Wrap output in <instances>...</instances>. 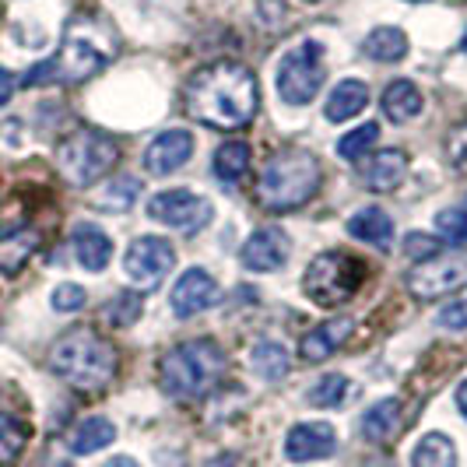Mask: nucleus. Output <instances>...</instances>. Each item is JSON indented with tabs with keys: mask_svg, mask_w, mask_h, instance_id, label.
<instances>
[{
	"mask_svg": "<svg viewBox=\"0 0 467 467\" xmlns=\"http://www.w3.org/2000/svg\"><path fill=\"white\" fill-rule=\"evenodd\" d=\"M415 4H421V0H415Z\"/></svg>",
	"mask_w": 467,
	"mask_h": 467,
	"instance_id": "obj_45",
	"label": "nucleus"
},
{
	"mask_svg": "<svg viewBox=\"0 0 467 467\" xmlns=\"http://www.w3.org/2000/svg\"><path fill=\"white\" fill-rule=\"evenodd\" d=\"M47 362L67 387L85 394L109 387L117 376V348L92 327H74L64 337H57Z\"/></svg>",
	"mask_w": 467,
	"mask_h": 467,
	"instance_id": "obj_3",
	"label": "nucleus"
},
{
	"mask_svg": "<svg viewBox=\"0 0 467 467\" xmlns=\"http://www.w3.org/2000/svg\"><path fill=\"white\" fill-rule=\"evenodd\" d=\"M106 467H140V464L134 461V457H113V461H109Z\"/></svg>",
	"mask_w": 467,
	"mask_h": 467,
	"instance_id": "obj_41",
	"label": "nucleus"
},
{
	"mask_svg": "<svg viewBox=\"0 0 467 467\" xmlns=\"http://www.w3.org/2000/svg\"><path fill=\"white\" fill-rule=\"evenodd\" d=\"M309 4H313V0H309Z\"/></svg>",
	"mask_w": 467,
	"mask_h": 467,
	"instance_id": "obj_46",
	"label": "nucleus"
},
{
	"mask_svg": "<svg viewBox=\"0 0 467 467\" xmlns=\"http://www.w3.org/2000/svg\"><path fill=\"white\" fill-rule=\"evenodd\" d=\"M436 250H440V243L432 239V235H408L404 239V254L408 257H415V260H432L436 257Z\"/></svg>",
	"mask_w": 467,
	"mask_h": 467,
	"instance_id": "obj_38",
	"label": "nucleus"
},
{
	"mask_svg": "<svg viewBox=\"0 0 467 467\" xmlns=\"http://www.w3.org/2000/svg\"><path fill=\"white\" fill-rule=\"evenodd\" d=\"M446 155H450L453 169L467 176V123H464V127H457V130L450 134V140H446Z\"/></svg>",
	"mask_w": 467,
	"mask_h": 467,
	"instance_id": "obj_36",
	"label": "nucleus"
},
{
	"mask_svg": "<svg viewBox=\"0 0 467 467\" xmlns=\"http://www.w3.org/2000/svg\"><path fill=\"white\" fill-rule=\"evenodd\" d=\"M25 443H28V425L18 421L15 415H0V464L18 461Z\"/></svg>",
	"mask_w": 467,
	"mask_h": 467,
	"instance_id": "obj_31",
	"label": "nucleus"
},
{
	"mask_svg": "<svg viewBox=\"0 0 467 467\" xmlns=\"http://www.w3.org/2000/svg\"><path fill=\"white\" fill-rule=\"evenodd\" d=\"M348 398H351V379L341 373L320 376L313 383V390H309V404H317V408H341Z\"/></svg>",
	"mask_w": 467,
	"mask_h": 467,
	"instance_id": "obj_30",
	"label": "nucleus"
},
{
	"mask_svg": "<svg viewBox=\"0 0 467 467\" xmlns=\"http://www.w3.org/2000/svg\"><path fill=\"white\" fill-rule=\"evenodd\" d=\"M366 102H369V85L358 81V78H345V81H337V85L330 88L324 117H327L330 123H345V119L358 117V113L366 109Z\"/></svg>",
	"mask_w": 467,
	"mask_h": 467,
	"instance_id": "obj_18",
	"label": "nucleus"
},
{
	"mask_svg": "<svg viewBox=\"0 0 467 467\" xmlns=\"http://www.w3.org/2000/svg\"><path fill=\"white\" fill-rule=\"evenodd\" d=\"M362 278H366V264L362 260L348 257V254H337V250H327V254L309 260L303 292L317 306H341L362 288Z\"/></svg>",
	"mask_w": 467,
	"mask_h": 467,
	"instance_id": "obj_7",
	"label": "nucleus"
},
{
	"mask_svg": "<svg viewBox=\"0 0 467 467\" xmlns=\"http://www.w3.org/2000/svg\"><path fill=\"white\" fill-rule=\"evenodd\" d=\"M348 235L358 239V243L387 250L394 243V222H390V214L383 208H362L348 218Z\"/></svg>",
	"mask_w": 467,
	"mask_h": 467,
	"instance_id": "obj_20",
	"label": "nucleus"
},
{
	"mask_svg": "<svg viewBox=\"0 0 467 467\" xmlns=\"http://www.w3.org/2000/svg\"><path fill=\"white\" fill-rule=\"evenodd\" d=\"M85 306V288L81 285H57L53 288V309L57 313H78Z\"/></svg>",
	"mask_w": 467,
	"mask_h": 467,
	"instance_id": "obj_35",
	"label": "nucleus"
},
{
	"mask_svg": "<svg viewBox=\"0 0 467 467\" xmlns=\"http://www.w3.org/2000/svg\"><path fill=\"white\" fill-rule=\"evenodd\" d=\"M288 254H292V239L285 235V229L264 225L243 243L239 260H243L246 271H278V267H285Z\"/></svg>",
	"mask_w": 467,
	"mask_h": 467,
	"instance_id": "obj_13",
	"label": "nucleus"
},
{
	"mask_svg": "<svg viewBox=\"0 0 467 467\" xmlns=\"http://www.w3.org/2000/svg\"><path fill=\"white\" fill-rule=\"evenodd\" d=\"M106 317H109V324H117V327H130V324H138L140 317V299L138 296H117L109 309H106Z\"/></svg>",
	"mask_w": 467,
	"mask_h": 467,
	"instance_id": "obj_34",
	"label": "nucleus"
},
{
	"mask_svg": "<svg viewBox=\"0 0 467 467\" xmlns=\"http://www.w3.org/2000/svg\"><path fill=\"white\" fill-rule=\"evenodd\" d=\"M187 113L211 130H243L257 117V78L235 60H214L187 81Z\"/></svg>",
	"mask_w": 467,
	"mask_h": 467,
	"instance_id": "obj_1",
	"label": "nucleus"
},
{
	"mask_svg": "<svg viewBox=\"0 0 467 467\" xmlns=\"http://www.w3.org/2000/svg\"><path fill=\"white\" fill-rule=\"evenodd\" d=\"M376 138H379V127L376 123H362V127H355V130H348L345 138L337 140V155L348 159V162H358L376 144Z\"/></svg>",
	"mask_w": 467,
	"mask_h": 467,
	"instance_id": "obj_32",
	"label": "nucleus"
},
{
	"mask_svg": "<svg viewBox=\"0 0 467 467\" xmlns=\"http://www.w3.org/2000/svg\"><path fill=\"white\" fill-rule=\"evenodd\" d=\"M362 53L369 60H376V64H398V60H404V53H408V36L400 28H394V25H379V28H373L366 36Z\"/></svg>",
	"mask_w": 467,
	"mask_h": 467,
	"instance_id": "obj_23",
	"label": "nucleus"
},
{
	"mask_svg": "<svg viewBox=\"0 0 467 467\" xmlns=\"http://www.w3.org/2000/svg\"><path fill=\"white\" fill-rule=\"evenodd\" d=\"M214 467V464H211ZM218 467H233V457H222V461H218Z\"/></svg>",
	"mask_w": 467,
	"mask_h": 467,
	"instance_id": "obj_43",
	"label": "nucleus"
},
{
	"mask_svg": "<svg viewBox=\"0 0 467 467\" xmlns=\"http://www.w3.org/2000/svg\"><path fill=\"white\" fill-rule=\"evenodd\" d=\"M461 49H464V53H467V32H464V39H461Z\"/></svg>",
	"mask_w": 467,
	"mask_h": 467,
	"instance_id": "obj_44",
	"label": "nucleus"
},
{
	"mask_svg": "<svg viewBox=\"0 0 467 467\" xmlns=\"http://www.w3.org/2000/svg\"><path fill=\"white\" fill-rule=\"evenodd\" d=\"M148 214L165 229H180V233L193 235L208 229V222L214 218V204L193 190H162L148 201Z\"/></svg>",
	"mask_w": 467,
	"mask_h": 467,
	"instance_id": "obj_10",
	"label": "nucleus"
},
{
	"mask_svg": "<svg viewBox=\"0 0 467 467\" xmlns=\"http://www.w3.org/2000/svg\"><path fill=\"white\" fill-rule=\"evenodd\" d=\"M70 250H74V257L85 271H102L113 257V239L95 225H78L70 235Z\"/></svg>",
	"mask_w": 467,
	"mask_h": 467,
	"instance_id": "obj_19",
	"label": "nucleus"
},
{
	"mask_svg": "<svg viewBox=\"0 0 467 467\" xmlns=\"http://www.w3.org/2000/svg\"><path fill=\"white\" fill-rule=\"evenodd\" d=\"M327 78V64H324V47L317 39H303L299 47H292L278 64V95L288 106H306L313 102Z\"/></svg>",
	"mask_w": 467,
	"mask_h": 467,
	"instance_id": "obj_8",
	"label": "nucleus"
},
{
	"mask_svg": "<svg viewBox=\"0 0 467 467\" xmlns=\"http://www.w3.org/2000/svg\"><path fill=\"white\" fill-rule=\"evenodd\" d=\"M172 267H176V250L162 235H140L123 254V275L138 292L159 288V281L169 278Z\"/></svg>",
	"mask_w": 467,
	"mask_h": 467,
	"instance_id": "obj_9",
	"label": "nucleus"
},
{
	"mask_svg": "<svg viewBox=\"0 0 467 467\" xmlns=\"http://www.w3.org/2000/svg\"><path fill=\"white\" fill-rule=\"evenodd\" d=\"M119 162V144L102 130H74L57 148V169L74 187H92Z\"/></svg>",
	"mask_w": 467,
	"mask_h": 467,
	"instance_id": "obj_6",
	"label": "nucleus"
},
{
	"mask_svg": "<svg viewBox=\"0 0 467 467\" xmlns=\"http://www.w3.org/2000/svg\"><path fill=\"white\" fill-rule=\"evenodd\" d=\"M211 169H214V176L225 180V183L243 180L246 169H250V144H246V140H225V144L214 151Z\"/></svg>",
	"mask_w": 467,
	"mask_h": 467,
	"instance_id": "obj_28",
	"label": "nucleus"
},
{
	"mask_svg": "<svg viewBox=\"0 0 467 467\" xmlns=\"http://www.w3.org/2000/svg\"><path fill=\"white\" fill-rule=\"evenodd\" d=\"M411 467H457V446L443 432H429L415 446Z\"/></svg>",
	"mask_w": 467,
	"mask_h": 467,
	"instance_id": "obj_26",
	"label": "nucleus"
},
{
	"mask_svg": "<svg viewBox=\"0 0 467 467\" xmlns=\"http://www.w3.org/2000/svg\"><path fill=\"white\" fill-rule=\"evenodd\" d=\"M190 155H193V138L187 130H165L144 148V165L155 176H172L190 162Z\"/></svg>",
	"mask_w": 467,
	"mask_h": 467,
	"instance_id": "obj_15",
	"label": "nucleus"
},
{
	"mask_svg": "<svg viewBox=\"0 0 467 467\" xmlns=\"http://www.w3.org/2000/svg\"><path fill=\"white\" fill-rule=\"evenodd\" d=\"M320 180H324V169H320L313 151L281 148L260 169L257 197L260 204L267 211H275V214L296 211L313 201V193L320 190Z\"/></svg>",
	"mask_w": 467,
	"mask_h": 467,
	"instance_id": "obj_5",
	"label": "nucleus"
},
{
	"mask_svg": "<svg viewBox=\"0 0 467 467\" xmlns=\"http://www.w3.org/2000/svg\"><path fill=\"white\" fill-rule=\"evenodd\" d=\"M337 450V432L327 421H303L292 425L285 436V457L296 464H309V461H324Z\"/></svg>",
	"mask_w": 467,
	"mask_h": 467,
	"instance_id": "obj_12",
	"label": "nucleus"
},
{
	"mask_svg": "<svg viewBox=\"0 0 467 467\" xmlns=\"http://www.w3.org/2000/svg\"><path fill=\"white\" fill-rule=\"evenodd\" d=\"M113 440H117V425L109 419H102V415H95V419H85L70 432V450H74L78 457H88L95 450L109 446Z\"/></svg>",
	"mask_w": 467,
	"mask_h": 467,
	"instance_id": "obj_25",
	"label": "nucleus"
},
{
	"mask_svg": "<svg viewBox=\"0 0 467 467\" xmlns=\"http://www.w3.org/2000/svg\"><path fill=\"white\" fill-rule=\"evenodd\" d=\"M225 376V351L208 337H193L169 348L159 362V387L172 400L208 398Z\"/></svg>",
	"mask_w": 467,
	"mask_h": 467,
	"instance_id": "obj_4",
	"label": "nucleus"
},
{
	"mask_svg": "<svg viewBox=\"0 0 467 467\" xmlns=\"http://www.w3.org/2000/svg\"><path fill=\"white\" fill-rule=\"evenodd\" d=\"M214 299H218V281L211 278L204 267H190L172 288V313L180 320H187V317H197V313L211 309Z\"/></svg>",
	"mask_w": 467,
	"mask_h": 467,
	"instance_id": "obj_14",
	"label": "nucleus"
},
{
	"mask_svg": "<svg viewBox=\"0 0 467 467\" xmlns=\"http://www.w3.org/2000/svg\"><path fill=\"white\" fill-rule=\"evenodd\" d=\"M383 113L390 123H408L421 113V92L411 81H390L383 92Z\"/></svg>",
	"mask_w": 467,
	"mask_h": 467,
	"instance_id": "obj_24",
	"label": "nucleus"
},
{
	"mask_svg": "<svg viewBox=\"0 0 467 467\" xmlns=\"http://www.w3.org/2000/svg\"><path fill=\"white\" fill-rule=\"evenodd\" d=\"M436 324L446 330H467V299H457V303L443 306L440 317H436Z\"/></svg>",
	"mask_w": 467,
	"mask_h": 467,
	"instance_id": "obj_37",
	"label": "nucleus"
},
{
	"mask_svg": "<svg viewBox=\"0 0 467 467\" xmlns=\"http://www.w3.org/2000/svg\"><path fill=\"white\" fill-rule=\"evenodd\" d=\"M138 193H140L138 176H117V180H109L106 187L95 193L92 204L102 211H127L134 201H138Z\"/></svg>",
	"mask_w": 467,
	"mask_h": 467,
	"instance_id": "obj_29",
	"label": "nucleus"
},
{
	"mask_svg": "<svg viewBox=\"0 0 467 467\" xmlns=\"http://www.w3.org/2000/svg\"><path fill=\"white\" fill-rule=\"evenodd\" d=\"M117 57V39L109 32V25L99 22V18H74L67 25V36H64V47L53 60H43L25 74V85L36 88V85H53V81H64V85H81L95 78L99 70L106 67L109 60Z\"/></svg>",
	"mask_w": 467,
	"mask_h": 467,
	"instance_id": "obj_2",
	"label": "nucleus"
},
{
	"mask_svg": "<svg viewBox=\"0 0 467 467\" xmlns=\"http://www.w3.org/2000/svg\"><path fill=\"white\" fill-rule=\"evenodd\" d=\"M351 334H355V320L351 317H334V320H327V324H320V327H313L306 334L303 341H299V355H303L306 362H324V358H330L334 351L348 341Z\"/></svg>",
	"mask_w": 467,
	"mask_h": 467,
	"instance_id": "obj_16",
	"label": "nucleus"
},
{
	"mask_svg": "<svg viewBox=\"0 0 467 467\" xmlns=\"http://www.w3.org/2000/svg\"><path fill=\"white\" fill-rule=\"evenodd\" d=\"M43 235L36 229H15V233L0 235V275H18L28 260L36 257Z\"/></svg>",
	"mask_w": 467,
	"mask_h": 467,
	"instance_id": "obj_21",
	"label": "nucleus"
},
{
	"mask_svg": "<svg viewBox=\"0 0 467 467\" xmlns=\"http://www.w3.org/2000/svg\"><path fill=\"white\" fill-rule=\"evenodd\" d=\"M11 95H15V74H7V70L0 67V106H7Z\"/></svg>",
	"mask_w": 467,
	"mask_h": 467,
	"instance_id": "obj_39",
	"label": "nucleus"
},
{
	"mask_svg": "<svg viewBox=\"0 0 467 467\" xmlns=\"http://www.w3.org/2000/svg\"><path fill=\"white\" fill-rule=\"evenodd\" d=\"M436 233L446 243H467V211L464 208H446L436 214Z\"/></svg>",
	"mask_w": 467,
	"mask_h": 467,
	"instance_id": "obj_33",
	"label": "nucleus"
},
{
	"mask_svg": "<svg viewBox=\"0 0 467 467\" xmlns=\"http://www.w3.org/2000/svg\"><path fill=\"white\" fill-rule=\"evenodd\" d=\"M358 429H362V436H366L369 443H387L400 429V400L398 398L376 400L373 408L362 415Z\"/></svg>",
	"mask_w": 467,
	"mask_h": 467,
	"instance_id": "obj_22",
	"label": "nucleus"
},
{
	"mask_svg": "<svg viewBox=\"0 0 467 467\" xmlns=\"http://www.w3.org/2000/svg\"><path fill=\"white\" fill-rule=\"evenodd\" d=\"M467 285V250L436 254L432 260H421L408 271V292L415 299H440Z\"/></svg>",
	"mask_w": 467,
	"mask_h": 467,
	"instance_id": "obj_11",
	"label": "nucleus"
},
{
	"mask_svg": "<svg viewBox=\"0 0 467 467\" xmlns=\"http://www.w3.org/2000/svg\"><path fill=\"white\" fill-rule=\"evenodd\" d=\"M457 408H461V415L467 419V379H461V387H457Z\"/></svg>",
	"mask_w": 467,
	"mask_h": 467,
	"instance_id": "obj_40",
	"label": "nucleus"
},
{
	"mask_svg": "<svg viewBox=\"0 0 467 467\" xmlns=\"http://www.w3.org/2000/svg\"><path fill=\"white\" fill-rule=\"evenodd\" d=\"M366 467H394V461H383V457H376V461H369Z\"/></svg>",
	"mask_w": 467,
	"mask_h": 467,
	"instance_id": "obj_42",
	"label": "nucleus"
},
{
	"mask_svg": "<svg viewBox=\"0 0 467 467\" xmlns=\"http://www.w3.org/2000/svg\"><path fill=\"white\" fill-rule=\"evenodd\" d=\"M404 176H408V155L390 148V151H379V155L369 159L366 172H362V183L376 190V193H390V190H398L404 183Z\"/></svg>",
	"mask_w": 467,
	"mask_h": 467,
	"instance_id": "obj_17",
	"label": "nucleus"
},
{
	"mask_svg": "<svg viewBox=\"0 0 467 467\" xmlns=\"http://www.w3.org/2000/svg\"><path fill=\"white\" fill-rule=\"evenodd\" d=\"M250 366H254V373H257L260 379L278 383V379H285L288 369H292V358H288L285 345H278V341H260L257 348H254V355H250Z\"/></svg>",
	"mask_w": 467,
	"mask_h": 467,
	"instance_id": "obj_27",
	"label": "nucleus"
}]
</instances>
